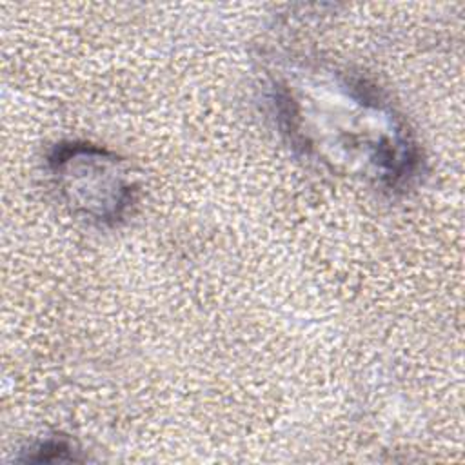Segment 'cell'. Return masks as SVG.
Returning a JSON list of instances; mask_svg holds the SVG:
<instances>
[{
    "label": "cell",
    "instance_id": "7a4b0ae2",
    "mask_svg": "<svg viewBox=\"0 0 465 465\" xmlns=\"http://www.w3.org/2000/svg\"><path fill=\"white\" fill-rule=\"evenodd\" d=\"M47 171L64 203L96 225H118L136 203L138 189L120 156L89 142H60Z\"/></svg>",
    "mask_w": 465,
    "mask_h": 465
},
{
    "label": "cell",
    "instance_id": "3957f363",
    "mask_svg": "<svg viewBox=\"0 0 465 465\" xmlns=\"http://www.w3.org/2000/svg\"><path fill=\"white\" fill-rule=\"evenodd\" d=\"M31 450L35 452V456H29V460H49V454H53V460H74L71 452L73 447L64 440L51 438V440L40 441Z\"/></svg>",
    "mask_w": 465,
    "mask_h": 465
},
{
    "label": "cell",
    "instance_id": "6da1fadb",
    "mask_svg": "<svg viewBox=\"0 0 465 465\" xmlns=\"http://www.w3.org/2000/svg\"><path fill=\"white\" fill-rule=\"evenodd\" d=\"M283 134L323 167L389 191L420 174L418 143L396 109L365 78L322 64H292L271 82Z\"/></svg>",
    "mask_w": 465,
    "mask_h": 465
}]
</instances>
